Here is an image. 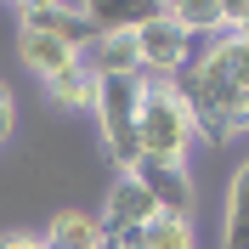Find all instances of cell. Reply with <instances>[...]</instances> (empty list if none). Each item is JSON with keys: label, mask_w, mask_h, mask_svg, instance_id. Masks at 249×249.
Masks as SVG:
<instances>
[{"label": "cell", "mask_w": 249, "mask_h": 249, "mask_svg": "<svg viewBox=\"0 0 249 249\" xmlns=\"http://www.w3.org/2000/svg\"><path fill=\"white\" fill-rule=\"evenodd\" d=\"M12 136V91H6V85H0V142Z\"/></svg>", "instance_id": "e0dca14e"}, {"label": "cell", "mask_w": 249, "mask_h": 249, "mask_svg": "<svg viewBox=\"0 0 249 249\" xmlns=\"http://www.w3.org/2000/svg\"><path fill=\"white\" fill-rule=\"evenodd\" d=\"M198 124L187 113L181 91L164 79H142V108H136V164H159V170H187Z\"/></svg>", "instance_id": "6da1fadb"}, {"label": "cell", "mask_w": 249, "mask_h": 249, "mask_svg": "<svg viewBox=\"0 0 249 249\" xmlns=\"http://www.w3.org/2000/svg\"><path fill=\"white\" fill-rule=\"evenodd\" d=\"M40 244H46V249H108V238H102V221H96V215L62 210V215H51V227H46Z\"/></svg>", "instance_id": "9c48e42d"}, {"label": "cell", "mask_w": 249, "mask_h": 249, "mask_svg": "<svg viewBox=\"0 0 249 249\" xmlns=\"http://www.w3.org/2000/svg\"><path fill=\"white\" fill-rule=\"evenodd\" d=\"M0 249H46V244L29 238V232H6V238H0Z\"/></svg>", "instance_id": "2e32d148"}, {"label": "cell", "mask_w": 249, "mask_h": 249, "mask_svg": "<svg viewBox=\"0 0 249 249\" xmlns=\"http://www.w3.org/2000/svg\"><path fill=\"white\" fill-rule=\"evenodd\" d=\"M17 17H34V12H46V6H57V0H12Z\"/></svg>", "instance_id": "ac0fdd59"}, {"label": "cell", "mask_w": 249, "mask_h": 249, "mask_svg": "<svg viewBox=\"0 0 249 249\" xmlns=\"http://www.w3.org/2000/svg\"><path fill=\"white\" fill-rule=\"evenodd\" d=\"M46 91H51V102H57V108H91V96H96V79H91V68L79 62V68H68V74L46 79Z\"/></svg>", "instance_id": "4fadbf2b"}, {"label": "cell", "mask_w": 249, "mask_h": 249, "mask_svg": "<svg viewBox=\"0 0 249 249\" xmlns=\"http://www.w3.org/2000/svg\"><path fill=\"white\" fill-rule=\"evenodd\" d=\"M96 130H102V147L119 164V176L136 170V108H142V74H119V79H96Z\"/></svg>", "instance_id": "7a4b0ae2"}, {"label": "cell", "mask_w": 249, "mask_h": 249, "mask_svg": "<svg viewBox=\"0 0 249 249\" xmlns=\"http://www.w3.org/2000/svg\"><path fill=\"white\" fill-rule=\"evenodd\" d=\"M249 12V0H221V23H227V34H232V23Z\"/></svg>", "instance_id": "9a60e30c"}, {"label": "cell", "mask_w": 249, "mask_h": 249, "mask_svg": "<svg viewBox=\"0 0 249 249\" xmlns=\"http://www.w3.org/2000/svg\"><path fill=\"white\" fill-rule=\"evenodd\" d=\"M193 34L181 29V23H170V17H153V23H142L136 29V57H142V79H164L170 85L176 74H181V62L193 57Z\"/></svg>", "instance_id": "277c9868"}, {"label": "cell", "mask_w": 249, "mask_h": 249, "mask_svg": "<svg viewBox=\"0 0 249 249\" xmlns=\"http://www.w3.org/2000/svg\"><path fill=\"white\" fill-rule=\"evenodd\" d=\"M221 249H249V159L238 164L232 193H227V227H221Z\"/></svg>", "instance_id": "8fae6325"}, {"label": "cell", "mask_w": 249, "mask_h": 249, "mask_svg": "<svg viewBox=\"0 0 249 249\" xmlns=\"http://www.w3.org/2000/svg\"><path fill=\"white\" fill-rule=\"evenodd\" d=\"M17 51H23V62H29L40 79H57V74H68V68H79V46L62 40V34H46V29H23L17 34Z\"/></svg>", "instance_id": "52a82bcc"}, {"label": "cell", "mask_w": 249, "mask_h": 249, "mask_svg": "<svg viewBox=\"0 0 249 249\" xmlns=\"http://www.w3.org/2000/svg\"><path fill=\"white\" fill-rule=\"evenodd\" d=\"M159 215L153 193L136 181V176H119L108 193V204H102V238H108V249H136L142 227Z\"/></svg>", "instance_id": "3957f363"}, {"label": "cell", "mask_w": 249, "mask_h": 249, "mask_svg": "<svg viewBox=\"0 0 249 249\" xmlns=\"http://www.w3.org/2000/svg\"><path fill=\"white\" fill-rule=\"evenodd\" d=\"M227 62H232L238 108H244V124H249V40H238V34H227Z\"/></svg>", "instance_id": "5bb4252c"}, {"label": "cell", "mask_w": 249, "mask_h": 249, "mask_svg": "<svg viewBox=\"0 0 249 249\" xmlns=\"http://www.w3.org/2000/svg\"><path fill=\"white\" fill-rule=\"evenodd\" d=\"M164 17L181 23L193 40H215V34H227V23H221V0H164Z\"/></svg>", "instance_id": "30bf717a"}, {"label": "cell", "mask_w": 249, "mask_h": 249, "mask_svg": "<svg viewBox=\"0 0 249 249\" xmlns=\"http://www.w3.org/2000/svg\"><path fill=\"white\" fill-rule=\"evenodd\" d=\"M136 249H198V238H193V221L187 215H164V210H159V215L142 227Z\"/></svg>", "instance_id": "7c38bea8"}, {"label": "cell", "mask_w": 249, "mask_h": 249, "mask_svg": "<svg viewBox=\"0 0 249 249\" xmlns=\"http://www.w3.org/2000/svg\"><path fill=\"white\" fill-rule=\"evenodd\" d=\"M136 176L147 193H153V204L164 210V215H187L193 210V181H187V170H159V164H136Z\"/></svg>", "instance_id": "ba28073f"}, {"label": "cell", "mask_w": 249, "mask_h": 249, "mask_svg": "<svg viewBox=\"0 0 249 249\" xmlns=\"http://www.w3.org/2000/svg\"><path fill=\"white\" fill-rule=\"evenodd\" d=\"M79 62L91 68V79H119V74H142L136 57V34H91Z\"/></svg>", "instance_id": "8992f818"}, {"label": "cell", "mask_w": 249, "mask_h": 249, "mask_svg": "<svg viewBox=\"0 0 249 249\" xmlns=\"http://www.w3.org/2000/svg\"><path fill=\"white\" fill-rule=\"evenodd\" d=\"M68 6L91 23V34H136L142 23L164 17V0H68Z\"/></svg>", "instance_id": "5b68a950"}]
</instances>
